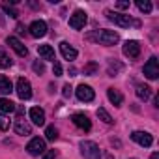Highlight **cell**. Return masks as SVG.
<instances>
[{
    "instance_id": "23",
    "label": "cell",
    "mask_w": 159,
    "mask_h": 159,
    "mask_svg": "<svg viewBox=\"0 0 159 159\" xmlns=\"http://www.w3.org/2000/svg\"><path fill=\"white\" fill-rule=\"evenodd\" d=\"M45 137H47V140L54 142V140L58 139V129H56L54 125H49V127L45 129Z\"/></svg>"
},
{
    "instance_id": "11",
    "label": "cell",
    "mask_w": 159,
    "mask_h": 159,
    "mask_svg": "<svg viewBox=\"0 0 159 159\" xmlns=\"http://www.w3.org/2000/svg\"><path fill=\"white\" fill-rule=\"evenodd\" d=\"M28 32H30L32 38H43V36L47 34V25H45V21H41V19L34 21V23L28 26Z\"/></svg>"
},
{
    "instance_id": "9",
    "label": "cell",
    "mask_w": 159,
    "mask_h": 159,
    "mask_svg": "<svg viewBox=\"0 0 159 159\" xmlns=\"http://www.w3.org/2000/svg\"><path fill=\"white\" fill-rule=\"evenodd\" d=\"M122 51H124V54H125L127 58H139V54H140V45H139V41H135V39H127V41L124 43Z\"/></svg>"
},
{
    "instance_id": "12",
    "label": "cell",
    "mask_w": 159,
    "mask_h": 159,
    "mask_svg": "<svg viewBox=\"0 0 159 159\" xmlns=\"http://www.w3.org/2000/svg\"><path fill=\"white\" fill-rule=\"evenodd\" d=\"M131 139H133L137 144L144 146V148L152 146V142H153L152 135H150V133H146V131H133V133H131Z\"/></svg>"
},
{
    "instance_id": "16",
    "label": "cell",
    "mask_w": 159,
    "mask_h": 159,
    "mask_svg": "<svg viewBox=\"0 0 159 159\" xmlns=\"http://www.w3.org/2000/svg\"><path fill=\"white\" fill-rule=\"evenodd\" d=\"M60 52H62V56L66 60H75L77 58V49H73L67 41H62L60 43Z\"/></svg>"
},
{
    "instance_id": "6",
    "label": "cell",
    "mask_w": 159,
    "mask_h": 159,
    "mask_svg": "<svg viewBox=\"0 0 159 159\" xmlns=\"http://www.w3.org/2000/svg\"><path fill=\"white\" fill-rule=\"evenodd\" d=\"M144 77L153 81V79L159 77V62H157V56H152L146 64H144Z\"/></svg>"
},
{
    "instance_id": "26",
    "label": "cell",
    "mask_w": 159,
    "mask_h": 159,
    "mask_svg": "<svg viewBox=\"0 0 159 159\" xmlns=\"http://www.w3.org/2000/svg\"><path fill=\"white\" fill-rule=\"evenodd\" d=\"M98 116H99V120H103L105 124H112V122H114V120H112V116H111L105 109H101V107L98 109Z\"/></svg>"
},
{
    "instance_id": "30",
    "label": "cell",
    "mask_w": 159,
    "mask_h": 159,
    "mask_svg": "<svg viewBox=\"0 0 159 159\" xmlns=\"http://www.w3.org/2000/svg\"><path fill=\"white\" fill-rule=\"evenodd\" d=\"M8 127H10V120L4 114H0V131H6Z\"/></svg>"
},
{
    "instance_id": "37",
    "label": "cell",
    "mask_w": 159,
    "mask_h": 159,
    "mask_svg": "<svg viewBox=\"0 0 159 159\" xmlns=\"http://www.w3.org/2000/svg\"><path fill=\"white\" fill-rule=\"evenodd\" d=\"M150 159H159V153H157V152H155V153H152V157H150Z\"/></svg>"
},
{
    "instance_id": "4",
    "label": "cell",
    "mask_w": 159,
    "mask_h": 159,
    "mask_svg": "<svg viewBox=\"0 0 159 159\" xmlns=\"http://www.w3.org/2000/svg\"><path fill=\"white\" fill-rule=\"evenodd\" d=\"M86 21H88L86 11H83V10H75L73 15L69 17V26H71L73 30H81V28H84Z\"/></svg>"
},
{
    "instance_id": "31",
    "label": "cell",
    "mask_w": 159,
    "mask_h": 159,
    "mask_svg": "<svg viewBox=\"0 0 159 159\" xmlns=\"http://www.w3.org/2000/svg\"><path fill=\"white\" fill-rule=\"evenodd\" d=\"M71 94H73V88H71L69 84H64V88H62V96H64V98H71Z\"/></svg>"
},
{
    "instance_id": "27",
    "label": "cell",
    "mask_w": 159,
    "mask_h": 159,
    "mask_svg": "<svg viewBox=\"0 0 159 159\" xmlns=\"http://www.w3.org/2000/svg\"><path fill=\"white\" fill-rule=\"evenodd\" d=\"M2 10H4V13H6V15H10V17H13V19L19 15L13 8H10V4H2Z\"/></svg>"
},
{
    "instance_id": "5",
    "label": "cell",
    "mask_w": 159,
    "mask_h": 159,
    "mask_svg": "<svg viewBox=\"0 0 159 159\" xmlns=\"http://www.w3.org/2000/svg\"><path fill=\"white\" fill-rule=\"evenodd\" d=\"M15 90H17V96H19L23 101H26V99L32 98V86H30V83H28V79H25V77H21L19 81H17Z\"/></svg>"
},
{
    "instance_id": "21",
    "label": "cell",
    "mask_w": 159,
    "mask_h": 159,
    "mask_svg": "<svg viewBox=\"0 0 159 159\" xmlns=\"http://www.w3.org/2000/svg\"><path fill=\"white\" fill-rule=\"evenodd\" d=\"M13 86H11V81L6 77H0V94H11Z\"/></svg>"
},
{
    "instance_id": "38",
    "label": "cell",
    "mask_w": 159,
    "mask_h": 159,
    "mask_svg": "<svg viewBox=\"0 0 159 159\" xmlns=\"http://www.w3.org/2000/svg\"><path fill=\"white\" fill-rule=\"evenodd\" d=\"M131 159H137V157H131Z\"/></svg>"
},
{
    "instance_id": "13",
    "label": "cell",
    "mask_w": 159,
    "mask_h": 159,
    "mask_svg": "<svg viewBox=\"0 0 159 159\" xmlns=\"http://www.w3.org/2000/svg\"><path fill=\"white\" fill-rule=\"evenodd\" d=\"M6 41H8V45H10V47H11V49H13V51H15L19 56H26V54H28V49H26V45H25L21 39H17L15 36H10Z\"/></svg>"
},
{
    "instance_id": "20",
    "label": "cell",
    "mask_w": 159,
    "mask_h": 159,
    "mask_svg": "<svg viewBox=\"0 0 159 159\" xmlns=\"http://www.w3.org/2000/svg\"><path fill=\"white\" fill-rule=\"evenodd\" d=\"M137 96H139L142 101H148L150 96H152V88L146 86V84H139V86H137Z\"/></svg>"
},
{
    "instance_id": "1",
    "label": "cell",
    "mask_w": 159,
    "mask_h": 159,
    "mask_svg": "<svg viewBox=\"0 0 159 159\" xmlns=\"http://www.w3.org/2000/svg\"><path fill=\"white\" fill-rule=\"evenodd\" d=\"M105 15L109 21H112L114 25L122 26V28H129V26H139L140 23L135 21L131 15H125V13H118V11H112V10H105Z\"/></svg>"
},
{
    "instance_id": "28",
    "label": "cell",
    "mask_w": 159,
    "mask_h": 159,
    "mask_svg": "<svg viewBox=\"0 0 159 159\" xmlns=\"http://www.w3.org/2000/svg\"><path fill=\"white\" fill-rule=\"evenodd\" d=\"M32 69L39 75V73H43V71H45V64H43V62H39V60H36V62L32 64Z\"/></svg>"
},
{
    "instance_id": "14",
    "label": "cell",
    "mask_w": 159,
    "mask_h": 159,
    "mask_svg": "<svg viewBox=\"0 0 159 159\" xmlns=\"http://www.w3.org/2000/svg\"><path fill=\"white\" fill-rule=\"evenodd\" d=\"M28 116H30V120H32L36 125H43V124H45V111L39 109V107H32V109L28 111Z\"/></svg>"
},
{
    "instance_id": "22",
    "label": "cell",
    "mask_w": 159,
    "mask_h": 159,
    "mask_svg": "<svg viewBox=\"0 0 159 159\" xmlns=\"http://www.w3.org/2000/svg\"><path fill=\"white\" fill-rule=\"evenodd\" d=\"M122 69H124V66H122L120 62H116V60H114V62H112V60L109 62V75H111V77H114V75H116L118 71H122Z\"/></svg>"
},
{
    "instance_id": "35",
    "label": "cell",
    "mask_w": 159,
    "mask_h": 159,
    "mask_svg": "<svg viewBox=\"0 0 159 159\" xmlns=\"http://www.w3.org/2000/svg\"><path fill=\"white\" fill-rule=\"evenodd\" d=\"M99 159H114L111 153H107V152H101V155H99Z\"/></svg>"
},
{
    "instance_id": "18",
    "label": "cell",
    "mask_w": 159,
    "mask_h": 159,
    "mask_svg": "<svg viewBox=\"0 0 159 159\" xmlns=\"http://www.w3.org/2000/svg\"><path fill=\"white\" fill-rule=\"evenodd\" d=\"M107 98H109V101H111L114 107H120V105L124 103V96H122L118 90H114V88H109V90H107Z\"/></svg>"
},
{
    "instance_id": "29",
    "label": "cell",
    "mask_w": 159,
    "mask_h": 159,
    "mask_svg": "<svg viewBox=\"0 0 159 159\" xmlns=\"http://www.w3.org/2000/svg\"><path fill=\"white\" fill-rule=\"evenodd\" d=\"M98 71V64H94V62H90L86 67H84V75H94Z\"/></svg>"
},
{
    "instance_id": "32",
    "label": "cell",
    "mask_w": 159,
    "mask_h": 159,
    "mask_svg": "<svg viewBox=\"0 0 159 159\" xmlns=\"http://www.w3.org/2000/svg\"><path fill=\"white\" fill-rule=\"evenodd\" d=\"M52 73H54V77H60V75H62V66H60L58 62L52 64Z\"/></svg>"
},
{
    "instance_id": "3",
    "label": "cell",
    "mask_w": 159,
    "mask_h": 159,
    "mask_svg": "<svg viewBox=\"0 0 159 159\" xmlns=\"http://www.w3.org/2000/svg\"><path fill=\"white\" fill-rule=\"evenodd\" d=\"M94 39H96L98 43H101V45H114V43H118L120 36H118V32H114V30H99V32L94 36Z\"/></svg>"
},
{
    "instance_id": "15",
    "label": "cell",
    "mask_w": 159,
    "mask_h": 159,
    "mask_svg": "<svg viewBox=\"0 0 159 159\" xmlns=\"http://www.w3.org/2000/svg\"><path fill=\"white\" fill-rule=\"evenodd\" d=\"M13 129H15V133L17 135H30L32 133V127H30V124L23 118V116H19L17 120H15V125H13Z\"/></svg>"
},
{
    "instance_id": "19",
    "label": "cell",
    "mask_w": 159,
    "mask_h": 159,
    "mask_svg": "<svg viewBox=\"0 0 159 159\" xmlns=\"http://www.w3.org/2000/svg\"><path fill=\"white\" fill-rule=\"evenodd\" d=\"M15 103L8 98H0V112H4V114H10V112H15Z\"/></svg>"
},
{
    "instance_id": "36",
    "label": "cell",
    "mask_w": 159,
    "mask_h": 159,
    "mask_svg": "<svg viewBox=\"0 0 159 159\" xmlns=\"http://www.w3.org/2000/svg\"><path fill=\"white\" fill-rule=\"evenodd\" d=\"M17 30H19V34H23L25 32V26L23 25H17Z\"/></svg>"
},
{
    "instance_id": "10",
    "label": "cell",
    "mask_w": 159,
    "mask_h": 159,
    "mask_svg": "<svg viewBox=\"0 0 159 159\" xmlns=\"http://www.w3.org/2000/svg\"><path fill=\"white\" fill-rule=\"evenodd\" d=\"M71 120H73V124H75L79 129H83V131H90V129H92L90 118H88L86 114H83V112H75V114L71 116Z\"/></svg>"
},
{
    "instance_id": "2",
    "label": "cell",
    "mask_w": 159,
    "mask_h": 159,
    "mask_svg": "<svg viewBox=\"0 0 159 159\" xmlns=\"http://www.w3.org/2000/svg\"><path fill=\"white\" fill-rule=\"evenodd\" d=\"M81 153L84 159H99L101 152H99V146L92 140H83L81 142Z\"/></svg>"
},
{
    "instance_id": "24",
    "label": "cell",
    "mask_w": 159,
    "mask_h": 159,
    "mask_svg": "<svg viewBox=\"0 0 159 159\" xmlns=\"http://www.w3.org/2000/svg\"><path fill=\"white\" fill-rule=\"evenodd\" d=\"M137 8L142 11V13H150L152 11V2H148V0H139V2H137Z\"/></svg>"
},
{
    "instance_id": "33",
    "label": "cell",
    "mask_w": 159,
    "mask_h": 159,
    "mask_svg": "<svg viewBox=\"0 0 159 159\" xmlns=\"http://www.w3.org/2000/svg\"><path fill=\"white\" fill-rule=\"evenodd\" d=\"M116 8L118 10H127L129 8V2H127V0H120V2H116Z\"/></svg>"
},
{
    "instance_id": "7",
    "label": "cell",
    "mask_w": 159,
    "mask_h": 159,
    "mask_svg": "<svg viewBox=\"0 0 159 159\" xmlns=\"http://www.w3.org/2000/svg\"><path fill=\"white\" fill-rule=\"evenodd\" d=\"M45 140L43 139H39V137H34L28 144H26V152L30 153V155H41V153H45Z\"/></svg>"
},
{
    "instance_id": "34",
    "label": "cell",
    "mask_w": 159,
    "mask_h": 159,
    "mask_svg": "<svg viewBox=\"0 0 159 159\" xmlns=\"http://www.w3.org/2000/svg\"><path fill=\"white\" fill-rule=\"evenodd\" d=\"M43 159H56V152H54V150H51V152H47V153L43 155Z\"/></svg>"
},
{
    "instance_id": "25",
    "label": "cell",
    "mask_w": 159,
    "mask_h": 159,
    "mask_svg": "<svg viewBox=\"0 0 159 159\" xmlns=\"http://www.w3.org/2000/svg\"><path fill=\"white\" fill-rule=\"evenodd\" d=\"M11 66V58L6 54L4 49H0V67H10Z\"/></svg>"
},
{
    "instance_id": "17",
    "label": "cell",
    "mask_w": 159,
    "mask_h": 159,
    "mask_svg": "<svg viewBox=\"0 0 159 159\" xmlns=\"http://www.w3.org/2000/svg\"><path fill=\"white\" fill-rule=\"evenodd\" d=\"M38 54H39L43 60H51V62L56 60V56H54V49H52L51 45H39V47H38Z\"/></svg>"
},
{
    "instance_id": "8",
    "label": "cell",
    "mask_w": 159,
    "mask_h": 159,
    "mask_svg": "<svg viewBox=\"0 0 159 159\" xmlns=\"http://www.w3.org/2000/svg\"><path fill=\"white\" fill-rule=\"evenodd\" d=\"M75 96L81 99V101H92L94 98H96V92L92 90V86H88V84H79L77 86V90H75Z\"/></svg>"
}]
</instances>
